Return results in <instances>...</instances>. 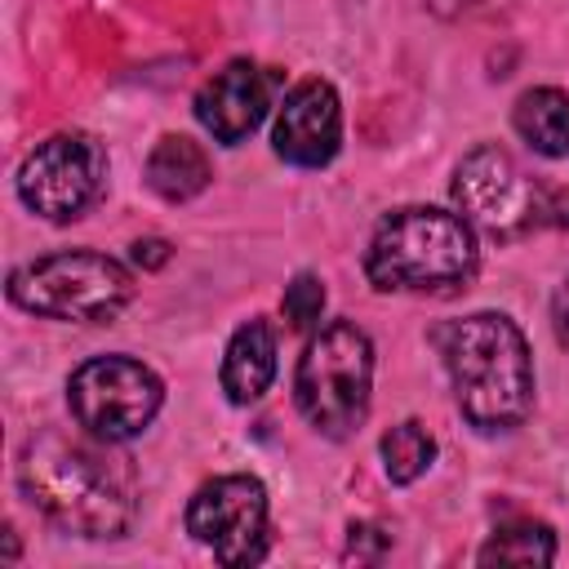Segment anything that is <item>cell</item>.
I'll use <instances>...</instances> for the list:
<instances>
[{
  "mask_svg": "<svg viewBox=\"0 0 569 569\" xmlns=\"http://www.w3.org/2000/svg\"><path fill=\"white\" fill-rule=\"evenodd\" d=\"M378 449H382V471L396 485H413L431 467V458H436V440H431V431L422 422H396L382 436Z\"/></svg>",
  "mask_w": 569,
  "mask_h": 569,
  "instance_id": "obj_16",
  "label": "cell"
},
{
  "mask_svg": "<svg viewBox=\"0 0 569 569\" xmlns=\"http://www.w3.org/2000/svg\"><path fill=\"white\" fill-rule=\"evenodd\" d=\"M22 498L62 533L76 538H120L133 525V485L124 467L102 458L84 440L31 436L18 453Z\"/></svg>",
  "mask_w": 569,
  "mask_h": 569,
  "instance_id": "obj_1",
  "label": "cell"
},
{
  "mask_svg": "<svg viewBox=\"0 0 569 569\" xmlns=\"http://www.w3.org/2000/svg\"><path fill=\"white\" fill-rule=\"evenodd\" d=\"M160 400H164V382L156 378V369H147L142 360H129V356L84 360L67 378V405H71L76 422L102 445L142 436L151 427V418L160 413Z\"/></svg>",
  "mask_w": 569,
  "mask_h": 569,
  "instance_id": "obj_6",
  "label": "cell"
},
{
  "mask_svg": "<svg viewBox=\"0 0 569 569\" xmlns=\"http://www.w3.org/2000/svg\"><path fill=\"white\" fill-rule=\"evenodd\" d=\"M276 378V329L267 320H244L222 356V391L231 405H253Z\"/></svg>",
  "mask_w": 569,
  "mask_h": 569,
  "instance_id": "obj_12",
  "label": "cell"
},
{
  "mask_svg": "<svg viewBox=\"0 0 569 569\" xmlns=\"http://www.w3.org/2000/svg\"><path fill=\"white\" fill-rule=\"evenodd\" d=\"M187 533L222 565H258L267 556V489L258 476H218L187 502Z\"/></svg>",
  "mask_w": 569,
  "mask_h": 569,
  "instance_id": "obj_9",
  "label": "cell"
},
{
  "mask_svg": "<svg viewBox=\"0 0 569 569\" xmlns=\"http://www.w3.org/2000/svg\"><path fill=\"white\" fill-rule=\"evenodd\" d=\"M102 169L107 156L89 133H53L44 142H36V151L22 160L18 169V196L31 213L49 218V222H71L80 218L98 187H102Z\"/></svg>",
  "mask_w": 569,
  "mask_h": 569,
  "instance_id": "obj_8",
  "label": "cell"
},
{
  "mask_svg": "<svg viewBox=\"0 0 569 569\" xmlns=\"http://www.w3.org/2000/svg\"><path fill=\"white\" fill-rule=\"evenodd\" d=\"M365 276L382 293H453L476 276V236L462 213L409 204L378 222Z\"/></svg>",
  "mask_w": 569,
  "mask_h": 569,
  "instance_id": "obj_3",
  "label": "cell"
},
{
  "mask_svg": "<svg viewBox=\"0 0 569 569\" xmlns=\"http://www.w3.org/2000/svg\"><path fill=\"white\" fill-rule=\"evenodd\" d=\"M551 325H556V338L569 347V276H565V284L551 298Z\"/></svg>",
  "mask_w": 569,
  "mask_h": 569,
  "instance_id": "obj_18",
  "label": "cell"
},
{
  "mask_svg": "<svg viewBox=\"0 0 569 569\" xmlns=\"http://www.w3.org/2000/svg\"><path fill=\"white\" fill-rule=\"evenodd\" d=\"M547 222H556V227H565V231H569V191L547 196Z\"/></svg>",
  "mask_w": 569,
  "mask_h": 569,
  "instance_id": "obj_20",
  "label": "cell"
},
{
  "mask_svg": "<svg viewBox=\"0 0 569 569\" xmlns=\"http://www.w3.org/2000/svg\"><path fill=\"white\" fill-rule=\"evenodd\" d=\"M325 311V284L316 276H293V284H284V320L293 329H316Z\"/></svg>",
  "mask_w": 569,
  "mask_h": 569,
  "instance_id": "obj_17",
  "label": "cell"
},
{
  "mask_svg": "<svg viewBox=\"0 0 569 569\" xmlns=\"http://www.w3.org/2000/svg\"><path fill=\"white\" fill-rule=\"evenodd\" d=\"M129 298H133V276L116 258L93 249H62L22 262L9 276V302L44 320L98 325L120 316Z\"/></svg>",
  "mask_w": 569,
  "mask_h": 569,
  "instance_id": "obj_5",
  "label": "cell"
},
{
  "mask_svg": "<svg viewBox=\"0 0 569 569\" xmlns=\"http://www.w3.org/2000/svg\"><path fill=\"white\" fill-rule=\"evenodd\" d=\"M209 178H213V169H209L204 147L182 133H164L147 156V187L169 204L200 196L209 187Z\"/></svg>",
  "mask_w": 569,
  "mask_h": 569,
  "instance_id": "obj_13",
  "label": "cell"
},
{
  "mask_svg": "<svg viewBox=\"0 0 569 569\" xmlns=\"http://www.w3.org/2000/svg\"><path fill=\"white\" fill-rule=\"evenodd\" d=\"M276 156L298 169H320L338 156L342 142V102L329 80H302L284 93L276 116Z\"/></svg>",
  "mask_w": 569,
  "mask_h": 569,
  "instance_id": "obj_10",
  "label": "cell"
},
{
  "mask_svg": "<svg viewBox=\"0 0 569 569\" xmlns=\"http://www.w3.org/2000/svg\"><path fill=\"white\" fill-rule=\"evenodd\" d=\"M453 400L480 431H511L533 409V360L525 333L498 311H471L436 329Z\"/></svg>",
  "mask_w": 569,
  "mask_h": 569,
  "instance_id": "obj_2",
  "label": "cell"
},
{
  "mask_svg": "<svg viewBox=\"0 0 569 569\" xmlns=\"http://www.w3.org/2000/svg\"><path fill=\"white\" fill-rule=\"evenodd\" d=\"M453 204L493 240H516L547 222V191L525 178V169L493 142L467 151L453 169Z\"/></svg>",
  "mask_w": 569,
  "mask_h": 569,
  "instance_id": "obj_7",
  "label": "cell"
},
{
  "mask_svg": "<svg viewBox=\"0 0 569 569\" xmlns=\"http://www.w3.org/2000/svg\"><path fill=\"white\" fill-rule=\"evenodd\" d=\"M480 565H551L556 560V533L542 520H511L493 529V538L476 551Z\"/></svg>",
  "mask_w": 569,
  "mask_h": 569,
  "instance_id": "obj_15",
  "label": "cell"
},
{
  "mask_svg": "<svg viewBox=\"0 0 569 569\" xmlns=\"http://www.w3.org/2000/svg\"><path fill=\"white\" fill-rule=\"evenodd\" d=\"M369 387H373V342L351 320L325 325L307 342L293 373L298 413L329 440H342L365 422Z\"/></svg>",
  "mask_w": 569,
  "mask_h": 569,
  "instance_id": "obj_4",
  "label": "cell"
},
{
  "mask_svg": "<svg viewBox=\"0 0 569 569\" xmlns=\"http://www.w3.org/2000/svg\"><path fill=\"white\" fill-rule=\"evenodd\" d=\"M271 98H276V71L249 62V58H236L227 62L222 71H213L200 93H196V120L218 138V142H240L249 138L262 116L271 111Z\"/></svg>",
  "mask_w": 569,
  "mask_h": 569,
  "instance_id": "obj_11",
  "label": "cell"
},
{
  "mask_svg": "<svg viewBox=\"0 0 569 569\" xmlns=\"http://www.w3.org/2000/svg\"><path fill=\"white\" fill-rule=\"evenodd\" d=\"M133 258H138L142 267H160V262L169 258V244H164V240H138V244H133Z\"/></svg>",
  "mask_w": 569,
  "mask_h": 569,
  "instance_id": "obj_19",
  "label": "cell"
},
{
  "mask_svg": "<svg viewBox=\"0 0 569 569\" xmlns=\"http://www.w3.org/2000/svg\"><path fill=\"white\" fill-rule=\"evenodd\" d=\"M511 124L538 156H551V160L569 156V93L565 89L542 84V89L520 93Z\"/></svg>",
  "mask_w": 569,
  "mask_h": 569,
  "instance_id": "obj_14",
  "label": "cell"
}]
</instances>
